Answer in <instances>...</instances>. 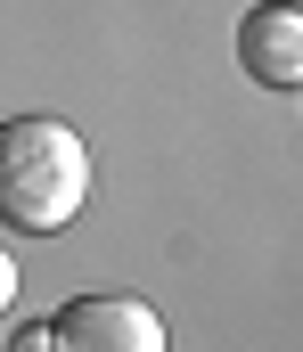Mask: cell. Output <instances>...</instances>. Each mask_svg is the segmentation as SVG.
<instances>
[{"mask_svg":"<svg viewBox=\"0 0 303 352\" xmlns=\"http://www.w3.org/2000/svg\"><path fill=\"white\" fill-rule=\"evenodd\" d=\"M8 352H58V336H49V320H25V328L8 336Z\"/></svg>","mask_w":303,"mask_h":352,"instance_id":"277c9868","label":"cell"},{"mask_svg":"<svg viewBox=\"0 0 303 352\" xmlns=\"http://www.w3.org/2000/svg\"><path fill=\"white\" fill-rule=\"evenodd\" d=\"M16 303V263H8V246H0V311Z\"/></svg>","mask_w":303,"mask_h":352,"instance_id":"5b68a950","label":"cell"},{"mask_svg":"<svg viewBox=\"0 0 303 352\" xmlns=\"http://www.w3.org/2000/svg\"><path fill=\"white\" fill-rule=\"evenodd\" d=\"M238 66L262 90H303V8L295 0H262L238 16Z\"/></svg>","mask_w":303,"mask_h":352,"instance_id":"3957f363","label":"cell"},{"mask_svg":"<svg viewBox=\"0 0 303 352\" xmlns=\"http://www.w3.org/2000/svg\"><path fill=\"white\" fill-rule=\"evenodd\" d=\"M91 197V148L58 115H0V230L49 238Z\"/></svg>","mask_w":303,"mask_h":352,"instance_id":"6da1fadb","label":"cell"},{"mask_svg":"<svg viewBox=\"0 0 303 352\" xmlns=\"http://www.w3.org/2000/svg\"><path fill=\"white\" fill-rule=\"evenodd\" d=\"M49 336H58V352H172L156 303H139V295H74L49 320Z\"/></svg>","mask_w":303,"mask_h":352,"instance_id":"7a4b0ae2","label":"cell"}]
</instances>
